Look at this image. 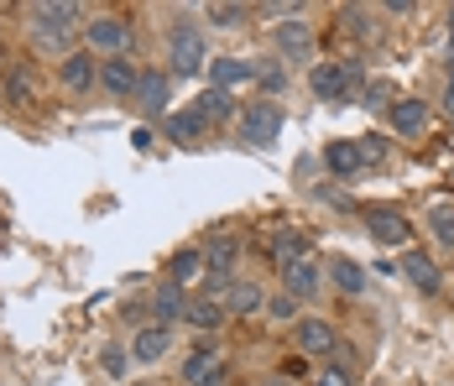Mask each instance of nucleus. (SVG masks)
I'll list each match as a JSON object with an SVG mask.
<instances>
[{
  "mask_svg": "<svg viewBox=\"0 0 454 386\" xmlns=\"http://www.w3.org/2000/svg\"><path fill=\"white\" fill-rule=\"evenodd\" d=\"M84 47H90L99 63H105V58H131V47H137V21H131L126 11H94L90 21H84Z\"/></svg>",
  "mask_w": 454,
  "mask_h": 386,
  "instance_id": "nucleus-1",
  "label": "nucleus"
},
{
  "mask_svg": "<svg viewBox=\"0 0 454 386\" xmlns=\"http://www.w3.org/2000/svg\"><path fill=\"white\" fill-rule=\"evenodd\" d=\"M204 63H209L204 27L188 21V16H178V21L168 27V74H173V79H193V74H204Z\"/></svg>",
  "mask_w": 454,
  "mask_h": 386,
  "instance_id": "nucleus-2",
  "label": "nucleus"
},
{
  "mask_svg": "<svg viewBox=\"0 0 454 386\" xmlns=\"http://www.w3.org/2000/svg\"><path fill=\"white\" fill-rule=\"evenodd\" d=\"M309 89H314V99H324V105H350V99H356V94L365 89L361 58H340V63H314V74H309Z\"/></svg>",
  "mask_w": 454,
  "mask_h": 386,
  "instance_id": "nucleus-3",
  "label": "nucleus"
},
{
  "mask_svg": "<svg viewBox=\"0 0 454 386\" xmlns=\"http://www.w3.org/2000/svg\"><path fill=\"white\" fill-rule=\"evenodd\" d=\"M282 126H287V110H282L277 99H251V105H240L235 136H240V146H256V152H267V146H277Z\"/></svg>",
  "mask_w": 454,
  "mask_h": 386,
  "instance_id": "nucleus-4",
  "label": "nucleus"
},
{
  "mask_svg": "<svg viewBox=\"0 0 454 386\" xmlns=\"http://www.w3.org/2000/svg\"><path fill=\"white\" fill-rule=\"evenodd\" d=\"M173 74L168 68H141V84H137V94H131V110H137L141 121H168L173 110Z\"/></svg>",
  "mask_w": 454,
  "mask_h": 386,
  "instance_id": "nucleus-5",
  "label": "nucleus"
},
{
  "mask_svg": "<svg viewBox=\"0 0 454 386\" xmlns=\"http://www.w3.org/2000/svg\"><path fill=\"white\" fill-rule=\"evenodd\" d=\"M178 382H183V386H230V360H225V350H220V344H199L193 355H183Z\"/></svg>",
  "mask_w": 454,
  "mask_h": 386,
  "instance_id": "nucleus-6",
  "label": "nucleus"
},
{
  "mask_svg": "<svg viewBox=\"0 0 454 386\" xmlns=\"http://www.w3.org/2000/svg\"><path fill=\"white\" fill-rule=\"evenodd\" d=\"M58 89L68 94V99H84L99 89V58H94L90 47H74L63 63H58Z\"/></svg>",
  "mask_w": 454,
  "mask_h": 386,
  "instance_id": "nucleus-7",
  "label": "nucleus"
},
{
  "mask_svg": "<svg viewBox=\"0 0 454 386\" xmlns=\"http://www.w3.org/2000/svg\"><path fill=\"white\" fill-rule=\"evenodd\" d=\"M0 105L5 110H27L37 105V63L32 58H11L0 74Z\"/></svg>",
  "mask_w": 454,
  "mask_h": 386,
  "instance_id": "nucleus-8",
  "label": "nucleus"
},
{
  "mask_svg": "<svg viewBox=\"0 0 454 386\" xmlns=\"http://www.w3.org/2000/svg\"><path fill=\"white\" fill-rule=\"evenodd\" d=\"M137 84H141L137 52H131V58H105V63H99V94H105V99H121V105H131Z\"/></svg>",
  "mask_w": 454,
  "mask_h": 386,
  "instance_id": "nucleus-9",
  "label": "nucleus"
},
{
  "mask_svg": "<svg viewBox=\"0 0 454 386\" xmlns=\"http://www.w3.org/2000/svg\"><path fill=\"white\" fill-rule=\"evenodd\" d=\"M262 79V58H209V84L225 89V94H235V89H251Z\"/></svg>",
  "mask_w": 454,
  "mask_h": 386,
  "instance_id": "nucleus-10",
  "label": "nucleus"
},
{
  "mask_svg": "<svg viewBox=\"0 0 454 386\" xmlns=\"http://www.w3.org/2000/svg\"><path fill=\"white\" fill-rule=\"evenodd\" d=\"M387 121H392V136H403V141H418L428 121H434V105L428 99H418V94H397V105L387 110Z\"/></svg>",
  "mask_w": 454,
  "mask_h": 386,
  "instance_id": "nucleus-11",
  "label": "nucleus"
},
{
  "mask_svg": "<svg viewBox=\"0 0 454 386\" xmlns=\"http://www.w3.org/2000/svg\"><path fill=\"white\" fill-rule=\"evenodd\" d=\"M365 235L376 240V246H408L412 240V219L403 209H381V204H371L365 209Z\"/></svg>",
  "mask_w": 454,
  "mask_h": 386,
  "instance_id": "nucleus-12",
  "label": "nucleus"
},
{
  "mask_svg": "<svg viewBox=\"0 0 454 386\" xmlns=\"http://www.w3.org/2000/svg\"><path fill=\"white\" fill-rule=\"evenodd\" d=\"M277 52L287 58V63H309L314 58V27L293 11L287 21H277Z\"/></svg>",
  "mask_w": 454,
  "mask_h": 386,
  "instance_id": "nucleus-13",
  "label": "nucleus"
},
{
  "mask_svg": "<svg viewBox=\"0 0 454 386\" xmlns=\"http://www.w3.org/2000/svg\"><path fill=\"white\" fill-rule=\"evenodd\" d=\"M27 21L32 27H68V32H79V21H90V16H84L79 0H37V5H27Z\"/></svg>",
  "mask_w": 454,
  "mask_h": 386,
  "instance_id": "nucleus-14",
  "label": "nucleus"
},
{
  "mask_svg": "<svg viewBox=\"0 0 454 386\" xmlns=\"http://www.w3.org/2000/svg\"><path fill=\"white\" fill-rule=\"evenodd\" d=\"M193 115L204 121V126H230V121H240V105H235V94H225V89H199V99H193Z\"/></svg>",
  "mask_w": 454,
  "mask_h": 386,
  "instance_id": "nucleus-15",
  "label": "nucleus"
},
{
  "mask_svg": "<svg viewBox=\"0 0 454 386\" xmlns=\"http://www.w3.org/2000/svg\"><path fill=\"white\" fill-rule=\"evenodd\" d=\"M188 293H183L178 282H168V277H162V282H157V293H152V324H168V329H173V324H178V319H188Z\"/></svg>",
  "mask_w": 454,
  "mask_h": 386,
  "instance_id": "nucleus-16",
  "label": "nucleus"
},
{
  "mask_svg": "<svg viewBox=\"0 0 454 386\" xmlns=\"http://www.w3.org/2000/svg\"><path fill=\"white\" fill-rule=\"evenodd\" d=\"M162 355H173V329H168V324H141L137 340H131V360L157 366Z\"/></svg>",
  "mask_w": 454,
  "mask_h": 386,
  "instance_id": "nucleus-17",
  "label": "nucleus"
},
{
  "mask_svg": "<svg viewBox=\"0 0 454 386\" xmlns=\"http://www.w3.org/2000/svg\"><path fill=\"white\" fill-rule=\"evenodd\" d=\"M293 340H298V355H329V350L340 344L329 319H298V324H293Z\"/></svg>",
  "mask_w": 454,
  "mask_h": 386,
  "instance_id": "nucleus-18",
  "label": "nucleus"
},
{
  "mask_svg": "<svg viewBox=\"0 0 454 386\" xmlns=\"http://www.w3.org/2000/svg\"><path fill=\"white\" fill-rule=\"evenodd\" d=\"M235 261H240V246H235L230 235H215V240L204 246V272H209L215 282H235Z\"/></svg>",
  "mask_w": 454,
  "mask_h": 386,
  "instance_id": "nucleus-19",
  "label": "nucleus"
},
{
  "mask_svg": "<svg viewBox=\"0 0 454 386\" xmlns=\"http://www.w3.org/2000/svg\"><path fill=\"white\" fill-rule=\"evenodd\" d=\"M318 272H324V266H318L314 256H303L298 261V266H287V272H282V293H287V298H314L318 293V282H324V277H318Z\"/></svg>",
  "mask_w": 454,
  "mask_h": 386,
  "instance_id": "nucleus-20",
  "label": "nucleus"
},
{
  "mask_svg": "<svg viewBox=\"0 0 454 386\" xmlns=\"http://www.w3.org/2000/svg\"><path fill=\"white\" fill-rule=\"evenodd\" d=\"M162 136L173 141V146H204V136H209V126L193 115V110H173L168 121H162Z\"/></svg>",
  "mask_w": 454,
  "mask_h": 386,
  "instance_id": "nucleus-21",
  "label": "nucleus"
},
{
  "mask_svg": "<svg viewBox=\"0 0 454 386\" xmlns=\"http://www.w3.org/2000/svg\"><path fill=\"white\" fill-rule=\"evenodd\" d=\"M397 272L408 277V282H412V288H418V293H428V298H434V293L444 288V282H439V266H434V256H428V251H408V256H403V266H397Z\"/></svg>",
  "mask_w": 454,
  "mask_h": 386,
  "instance_id": "nucleus-22",
  "label": "nucleus"
},
{
  "mask_svg": "<svg viewBox=\"0 0 454 386\" xmlns=\"http://www.w3.org/2000/svg\"><path fill=\"white\" fill-rule=\"evenodd\" d=\"M262 308H267V293H262L251 277H235V282H230V293H225L230 319H246V313H262Z\"/></svg>",
  "mask_w": 454,
  "mask_h": 386,
  "instance_id": "nucleus-23",
  "label": "nucleus"
},
{
  "mask_svg": "<svg viewBox=\"0 0 454 386\" xmlns=\"http://www.w3.org/2000/svg\"><path fill=\"white\" fill-rule=\"evenodd\" d=\"M324 168L334 172V177H356V172L365 168L361 146H356V141H345V136H340V141H329V146H324Z\"/></svg>",
  "mask_w": 454,
  "mask_h": 386,
  "instance_id": "nucleus-24",
  "label": "nucleus"
},
{
  "mask_svg": "<svg viewBox=\"0 0 454 386\" xmlns=\"http://www.w3.org/2000/svg\"><path fill=\"white\" fill-rule=\"evenodd\" d=\"M324 272H329V282H334L345 298H361V293H365V272L350 256H329V266H324Z\"/></svg>",
  "mask_w": 454,
  "mask_h": 386,
  "instance_id": "nucleus-25",
  "label": "nucleus"
},
{
  "mask_svg": "<svg viewBox=\"0 0 454 386\" xmlns=\"http://www.w3.org/2000/svg\"><path fill=\"white\" fill-rule=\"evenodd\" d=\"M225 303H215V298H193L188 303V324L199 329V335H215V329H225Z\"/></svg>",
  "mask_w": 454,
  "mask_h": 386,
  "instance_id": "nucleus-26",
  "label": "nucleus"
},
{
  "mask_svg": "<svg viewBox=\"0 0 454 386\" xmlns=\"http://www.w3.org/2000/svg\"><path fill=\"white\" fill-rule=\"evenodd\" d=\"M199 272H204V246H183V251H173V256H168V282H193V277H199Z\"/></svg>",
  "mask_w": 454,
  "mask_h": 386,
  "instance_id": "nucleus-27",
  "label": "nucleus"
},
{
  "mask_svg": "<svg viewBox=\"0 0 454 386\" xmlns=\"http://www.w3.org/2000/svg\"><path fill=\"white\" fill-rule=\"evenodd\" d=\"M303 256H309V235H303V230H282V235H277V246H272V261H277V272H287V266H298Z\"/></svg>",
  "mask_w": 454,
  "mask_h": 386,
  "instance_id": "nucleus-28",
  "label": "nucleus"
},
{
  "mask_svg": "<svg viewBox=\"0 0 454 386\" xmlns=\"http://www.w3.org/2000/svg\"><path fill=\"white\" fill-rule=\"evenodd\" d=\"M428 235L439 251H454V204H434L428 209Z\"/></svg>",
  "mask_w": 454,
  "mask_h": 386,
  "instance_id": "nucleus-29",
  "label": "nucleus"
},
{
  "mask_svg": "<svg viewBox=\"0 0 454 386\" xmlns=\"http://www.w3.org/2000/svg\"><path fill=\"white\" fill-rule=\"evenodd\" d=\"M99 366H105V376H115V382H121V376L131 371V344L110 340L105 350H99Z\"/></svg>",
  "mask_w": 454,
  "mask_h": 386,
  "instance_id": "nucleus-30",
  "label": "nucleus"
},
{
  "mask_svg": "<svg viewBox=\"0 0 454 386\" xmlns=\"http://www.w3.org/2000/svg\"><path fill=\"white\" fill-rule=\"evenodd\" d=\"M204 21L209 27H246L251 21V5H204Z\"/></svg>",
  "mask_w": 454,
  "mask_h": 386,
  "instance_id": "nucleus-31",
  "label": "nucleus"
},
{
  "mask_svg": "<svg viewBox=\"0 0 454 386\" xmlns=\"http://www.w3.org/2000/svg\"><path fill=\"white\" fill-rule=\"evenodd\" d=\"M361 105L365 110H392V105H397V89L387 84V79H371V84L361 89Z\"/></svg>",
  "mask_w": 454,
  "mask_h": 386,
  "instance_id": "nucleus-32",
  "label": "nucleus"
},
{
  "mask_svg": "<svg viewBox=\"0 0 454 386\" xmlns=\"http://www.w3.org/2000/svg\"><path fill=\"white\" fill-rule=\"evenodd\" d=\"M272 324H298V298H287V293H277V298H267V308H262Z\"/></svg>",
  "mask_w": 454,
  "mask_h": 386,
  "instance_id": "nucleus-33",
  "label": "nucleus"
},
{
  "mask_svg": "<svg viewBox=\"0 0 454 386\" xmlns=\"http://www.w3.org/2000/svg\"><path fill=\"white\" fill-rule=\"evenodd\" d=\"M256 84L267 89V94H262V99H272L277 89H287V68H282V63H277V58H262V79H256Z\"/></svg>",
  "mask_w": 454,
  "mask_h": 386,
  "instance_id": "nucleus-34",
  "label": "nucleus"
},
{
  "mask_svg": "<svg viewBox=\"0 0 454 386\" xmlns=\"http://www.w3.org/2000/svg\"><path fill=\"white\" fill-rule=\"evenodd\" d=\"M356 146H361V162H365V168H376V162H387V136H361Z\"/></svg>",
  "mask_w": 454,
  "mask_h": 386,
  "instance_id": "nucleus-35",
  "label": "nucleus"
},
{
  "mask_svg": "<svg viewBox=\"0 0 454 386\" xmlns=\"http://www.w3.org/2000/svg\"><path fill=\"white\" fill-rule=\"evenodd\" d=\"M345 21H350V32H356V37H371V32H376L371 11H361V5H350V11H345Z\"/></svg>",
  "mask_w": 454,
  "mask_h": 386,
  "instance_id": "nucleus-36",
  "label": "nucleus"
},
{
  "mask_svg": "<svg viewBox=\"0 0 454 386\" xmlns=\"http://www.w3.org/2000/svg\"><path fill=\"white\" fill-rule=\"evenodd\" d=\"M314 386H350V371L345 366H329V371H318Z\"/></svg>",
  "mask_w": 454,
  "mask_h": 386,
  "instance_id": "nucleus-37",
  "label": "nucleus"
},
{
  "mask_svg": "<svg viewBox=\"0 0 454 386\" xmlns=\"http://www.w3.org/2000/svg\"><path fill=\"white\" fill-rule=\"evenodd\" d=\"M387 11H392V16H412V11H418V0H392Z\"/></svg>",
  "mask_w": 454,
  "mask_h": 386,
  "instance_id": "nucleus-38",
  "label": "nucleus"
},
{
  "mask_svg": "<svg viewBox=\"0 0 454 386\" xmlns=\"http://www.w3.org/2000/svg\"><path fill=\"white\" fill-rule=\"evenodd\" d=\"M439 105H444V115L454 121V79H450V89H444V99H439Z\"/></svg>",
  "mask_w": 454,
  "mask_h": 386,
  "instance_id": "nucleus-39",
  "label": "nucleus"
},
{
  "mask_svg": "<svg viewBox=\"0 0 454 386\" xmlns=\"http://www.w3.org/2000/svg\"><path fill=\"white\" fill-rule=\"evenodd\" d=\"M5 63H11V58H5V43H0V74H5Z\"/></svg>",
  "mask_w": 454,
  "mask_h": 386,
  "instance_id": "nucleus-40",
  "label": "nucleus"
},
{
  "mask_svg": "<svg viewBox=\"0 0 454 386\" xmlns=\"http://www.w3.org/2000/svg\"><path fill=\"white\" fill-rule=\"evenodd\" d=\"M450 32H454V5H450Z\"/></svg>",
  "mask_w": 454,
  "mask_h": 386,
  "instance_id": "nucleus-41",
  "label": "nucleus"
},
{
  "mask_svg": "<svg viewBox=\"0 0 454 386\" xmlns=\"http://www.w3.org/2000/svg\"><path fill=\"white\" fill-rule=\"evenodd\" d=\"M137 386H152V382H137Z\"/></svg>",
  "mask_w": 454,
  "mask_h": 386,
  "instance_id": "nucleus-42",
  "label": "nucleus"
}]
</instances>
